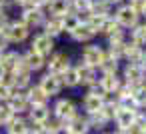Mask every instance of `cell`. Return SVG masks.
<instances>
[{
    "mask_svg": "<svg viewBox=\"0 0 146 134\" xmlns=\"http://www.w3.org/2000/svg\"><path fill=\"white\" fill-rule=\"evenodd\" d=\"M0 58H2V52H0Z\"/></svg>",
    "mask_w": 146,
    "mask_h": 134,
    "instance_id": "cell-50",
    "label": "cell"
},
{
    "mask_svg": "<svg viewBox=\"0 0 146 134\" xmlns=\"http://www.w3.org/2000/svg\"><path fill=\"white\" fill-rule=\"evenodd\" d=\"M90 14H96V16H108V14H110V4L106 2V0H92Z\"/></svg>",
    "mask_w": 146,
    "mask_h": 134,
    "instance_id": "cell-28",
    "label": "cell"
},
{
    "mask_svg": "<svg viewBox=\"0 0 146 134\" xmlns=\"http://www.w3.org/2000/svg\"><path fill=\"white\" fill-rule=\"evenodd\" d=\"M50 134H70V128H68V124H60V126H56Z\"/></svg>",
    "mask_w": 146,
    "mask_h": 134,
    "instance_id": "cell-39",
    "label": "cell"
},
{
    "mask_svg": "<svg viewBox=\"0 0 146 134\" xmlns=\"http://www.w3.org/2000/svg\"><path fill=\"white\" fill-rule=\"evenodd\" d=\"M100 70H102L104 74H116V72H118V60H114V58H110V56L106 54L104 60H102V64H100Z\"/></svg>",
    "mask_w": 146,
    "mask_h": 134,
    "instance_id": "cell-33",
    "label": "cell"
},
{
    "mask_svg": "<svg viewBox=\"0 0 146 134\" xmlns=\"http://www.w3.org/2000/svg\"><path fill=\"white\" fill-rule=\"evenodd\" d=\"M48 10L52 16L56 18H62L70 12V0H50L48 2Z\"/></svg>",
    "mask_w": 146,
    "mask_h": 134,
    "instance_id": "cell-19",
    "label": "cell"
},
{
    "mask_svg": "<svg viewBox=\"0 0 146 134\" xmlns=\"http://www.w3.org/2000/svg\"><path fill=\"white\" fill-rule=\"evenodd\" d=\"M8 44H10V42H8V38H6V36H4L2 32H0V52H4Z\"/></svg>",
    "mask_w": 146,
    "mask_h": 134,
    "instance_id": "cell-41",
    "label": "cell"
},
{
    "mask_svg": "<svg viewBox=\"0 0 146 134\" xmlns=\"http://www.w3.org/2000/svg\"><path fill=\"white\" fill-rule=\"evenodd\" d=\"M6 2H8V0H0V8H2V6H4Z\"/></svg>",
    "mask_w": 146,
    "mask_h": 134,
    "instance_id": "cell-47",
    "label": "cell"
},
{
    "mask_svg": "<svg viewBox=\"0 0 146 134\" xmlns=\"http://www.w3.org/2000/svg\"><path fill=\"white\" fill-rule=\"evenodd\" d=\"M38 86H40V90L50 98V96H54V94H58L60 90H62V80H60V76H56V74H44L42 78H40V82H38Z\"/></svg>",
    "mask_w": 146,
    "mask_h": 134,
    "instance_id": "cell-5",
    "label": "cell"
},
{
    "mask_svg": "<svg viewBox=\"0 0 146 134\" xmlns=\"http://www.w3.org/2000/svg\"><path fill=\"white\" fill-rule=\"evenodd\" d=\"M22 58H24V66H26L30 72H32V70H40V68L46 64V62H44V56H40V54L34 52V50H28Z\"/></svg>",
    "mask_w": 146,
    "mask_h": 134,
    "instance_id": "cell-21",
    "label": "cell"
},
{
    "mask_svg": "<svg viewBox=\"0 0 146 134\" xmlns=\"http://www.w3.org/2000/svg\"><path fill=\"white\" fill-rule=\"evenodd\" d=\"M104 56H106V52L100 46H94V44H90V46H86L82 50V62L86 66H90V68H100Z\"/></svg>",
    "mask_w": 146,
    "mask_h": 134,
    "instance_id": "cell-3",
    "label": "cell"
},
{
    "mask_svg": "<svg viewBox=\"0 0 146 134\" xmlns=\"http://www.w3.org/2000/svg\"><path fill=\"white\" fill-rule=\"evenodd\" d=\"M106 2H108V4L112 6V4H118V2H120V0H106Z\"/></svg>",
    "mask_w": 146,
    "mask_h": 134,
    "instance_id": "cell-46",
    "label": "cell"
},
{
    "mask_svg": "<svg viewBox=\"0 0 146 134\" xmlns=\"http://www.w3.org/2000/svg\"><path fill=\"white\" fill-rule=\"evenodd\" d=\"M130 42L136 44V46H140V48L146 44V24H136L132 28V40Z\"/></svg>",
    "mask_w": 146,
    "mask_h": 134,
    "instance_id": "cell-27",
    "label": "cell"
},
{
    "mask_svg": "<svg viewBox=\"0 0 146 134\" xmlns=\"http://www.w3.org/2000/svg\"><path fill=\"white\" fill-rule=\"evenodd\" d=\"M78 24H80V18H78L74 12H68L66 16H62V28H64L66 32H72Z\"/></svg>",
    "mask_w": 146,
    "mask_h": 134,
    "instance_id": "cell-32",
    "label": "cell"
},
{
    "mask_svg": "<svg viewBox=\"0 0 146 134\" xmlns=\"http://www.w3.org/2000/svg\"><path fill=\"white\" fill-rule=\"evenodd\" d=\"M142 54H144V50L140 48V46H136V44H132V42H126L124 44V58L128 60V64H138L140 62V58H142Z\"/></svg>",
    "mask_w": 146,
    "mask_h": 134,
    "instance_id": "cell-22",
    "label": "cell"
},
{
    "mask_svg": "<svg viewBox=\"0 0 146 134\" xmlns=\"http://www.w3.org/2000/svg\"><path fill=\"white\" fill-rule=\"evenodd\" d=\"M138 12L134 10V8H130V6H120L118 8V12H116V16H114V20L122 26V28H134L136 24H138Z\"/></svg>",
    "mask_w": 146,
    "mask_h": 134,
    "instance_id": "cell-4",
    "label": "cell"
},
{
    "mask_svg": "<svg viewBox=\"0 0 146 134\" xmlns=\"http://www.w3.org/2000/svg\"><path fill=\"white\" fill-rule=\"evenodd\" d=\"M68 128H70V134H88L90 132V126H88V120H86V114H76L70 122H68Z\"/></svg>",
    "mask_w": 146,
    "mask_h": 134,
    "instance_id": "cell-17",
    "label": "cell"
},
{
    "mask_svg": "<svg viewBox=\"0 0 146 134\" xmlns=\"http://www.w3.org/2000/svg\"><path fill=\"white\" fill-rule=\"evenodd\" d=\"M142 134H146V132H142Z\"/></svg>",
    "mask_w": 146,
    "mask_h": 134,
    "instance_id": "cell-51",
    "label": "cell"
},
{
    "mask_svg": "<svg viewBox=\"0 0 146 134\" xmlns=\"http://www.w3.org/2000/svg\"><path fill=\"white\" fill-rule=\"evenodd\" d=\"M10 22H8V18H6V14H2V12H0V32H2L6 26H8Z\"/></svg>",
    "mask_w": 146,
    "mask_h": 134,
    "instance_id": "cell-42",
    "label": "cell"
},
{
    "mask_svg": "<svg viewBox=\"0 0 146 134\" xmlns=\"http://www.w3.org/2000/svg\"><path fill=\"white\" fill-rule=\"evenodd\" d=\"M136 110H126V108H118L116 116H114V122L120 130H128L134 126V120H136Z\"/></svg>",
    "mask_w": 146,
    "mask_h": 134,
    "instance_id": "cell-10",
    "label": "cell"
},
{
    "mask_svg": "<svg viewBox=\"0 0 146 134\" xmlns=\"http://www.w3.org/2000/svg\"><path fill=\"white\" fill-rule=\"evenodd\" d=\"M144 4H146V0H132V4H128L130 8H134L138 14L142 12V8H144Z\"/></svg>",
    "mask_w": 146,
    "mask_h": 134,
    "instance_id": "cell-38",
    "label": "cell"
},
{
    "mask_svg": "<svg viewBox=\"0 0 146 134\" xmlns=\"http://www.w3.org/2000/svg\"><path fill=\"white\" fill-rule=\"evenodd\" d=\"M76 70H78L80 84H86V86H90V84L98 82V78H96V68H90V66H86L84 62H80V64L76 66Z\"/></svg>",
    "mask_w": 146,
    "mask_h": 134,
    "instance_id": "cell-15",
    "label": "cell"
},
{
    "mask_svg": "<svg viewBox=\"0 0 146 134\" xmlns=\"http://www.w3.org/2000/svg\"><path fill=\"white\" fill-rule=\"evenodd\" d=\"M134 100H136V106L142 110V108H146V82L144 84H140V86H134Z\"/></svg>",
    "mask_w": 146,
    "mask_h": 134,
    "instance_id": "cell-31",
    "label": "cell"
},
{
    "mask_svg": "<svg viewBox=\"0 0 146 134\" xmlns=\"http://www.w3.org/2000/svg\"><path fill=\"white\" fill-rule=\"evenodd\" d=\"M30 50L38 52L40 56H48V54L54 50V42H52V38L46 36V34H36L34 40H32V48H30Z\"/></svg>",
    "mask_w": 146,
    "mask_h": 134,
    "instance_id": "cell-8",
    "label": "cell"
},
{
    "mask_svg": "<svg viewBox=\"0 0 146 134\" xmlns=\"http://www.w3.org/2000/svg\"><path fill=\"white\" fill-rule=\"evenodd\" d=\"M12 94H14V88L8 82H0V102H8Z\"/></svg>",
    "mask_w": 146,
    "mask_h": 134,
    "instance_id": "cell-35",
    "label": "cell"
},
{
    "mask_svg": "<svg viewBox=\"0 0 146 134\" xmlns=\"http://www.w3.org/2000/svg\"><path fill=\"white\" fill-rule=\"evenodd\" d=\"M14 4L24 6V8H30V0H14ZM32 8H34V6H32Z\"/></svg>",
    "mask_w": 146,
    "mask_h": 134,
    "instance_id": "cell-43",
    "label": "cell"
},
{
    "mask_svg": "<svg viewBox=\"0 0 146 134\" xmlns=\"http://www.w3.org/2000/svg\"><path fill=\"white\" fill-rule=\"evenodd\" d=\"M120 30H122V26H120L114 18H110V16H106V18H104V24H102V28H100V32H104L108 38H110L112 34L120 32Z\"/></svg>",
    "mask_w": 146,
    "mask_h": 134,
    "instance_id": "cell-29",
    "label": "cell"
},
{
    "mask_svg": "<svg viewBox=\"0 0 146 134\" xmlns=\"http://www.w3.org/2000/svg\"><path fill=\"white\" fill-rule=\"evenodd\" d=\"M76 114H78L76 104H74L72 100H68V98H60V100L54 104V108H52V116H54L56 120H60L62 124H68Z\"/></svg>",
    "mask_w": 146,
    "mask_h": 134,
    "instance_id": "cell-1",
    "label": "cell"
},
{
    "mask_svg": "<svg viewBox=\"0 0 146 134\" xmlns=\"http://www.w3.org/2000/svg\"><path fill=\"white\" fill-rule=\"evenodd\" d=\"M102 134H112V132H102Z\"/></svg>",
    "mask_w": 146,
    "mask_h": 134,
    "instance_id": "cell-49",
    "label": "cell"
},
{
    "mask_svg": "<svg viewBox=\"0 0 146 134\" xmlns=\"http://www.w3.org/2000/svg\"><path fill=\"white\" fill-rule=\"evenodd\" d=\"M12 116H14V112L8 108V104L6 102H0V126H6L12 120Z\"/></svg>",
    "mask_w": 146,
    "mask_h": 134,
    "instance_id": "cell-34",
    "label": "cell"
},
{
    "mask_svg": "<svg viewBox=\"0 0 146 134\" xmlns=\"http://www.w3.org/2000/svg\"><path fill=\"white\" fill-rule=\"evenodd\" d=\"M22 22L28 26V28H32V26H40V24H44V14H42V10L40 8H24V14H22Z\"/></svg>",
    "mask_w": 146,
    "mask_h": 134,
    "instance_id": "cell-12",
    "label": "cell"
},
{
    "mask_svg": "<svg viewBox=\"0 0 146 134\" xmlns=\"http://www.w3.org/2000/svg\"><path fill=\"white\" fill-rule=\"evenodd\" d=\"M26 98L30 102V106H38V104H48V96L40 90V86H28L26 88Z\"/></svg>",
    "mask_w": 146,
    "mask_h": 134,
    "instance_id": "cell-18",
    "label": "cell"
},
{
    "mask_svg": "<svg viewBox=\"0 0 146 134\" xmlns=\"http://www.w3.org/2000/svg\"><path fill=\"white\" fill-rule=\"evenodd\" d=\"M100 84H102V88H104V92L106 94H114L118 88H120V78L116 76V74H102V78H100Z\"/></svg>",
    "mask_w": 146,
    "mask_h": 134,
    "instance_id": "cell-24",
    "label": "cell"
},
{
    "mask_svg": "<svg viewBox=\"0 0 146 134\" xmlns=\"http://www.w3.org/2000/svg\"><path fill=\"white\" fill-rule=\"evenodd\" d=\"M142 16H146V4H144V8H142V12H140Z\"/></svg>",
    "mask_w": 146,
    "mask_h": 134,
    "instance_id": "cell-48",
    "label": "cell"
},
{
    "mask_svg": "<svg viewBox=\"0 0 146 134\" xmlns=\"http://www.w3.org/2000/svg\"><path fill=\"white\" fill-rule=\"evenodd\" d=\"M28 32H30V28L20 20V22H10L4 30H2V34L8 38V42H22V40H26L28 38Z\"/></svg>",
    "mask_w": 146,
    "mask_h": 134,
    "instance_id": "cell-2",
    "label": "cell"
},
{
    "mask_svg": "<svg viewBox=\"0 0 146 134\" xmlns=\"http://www.w3.org/2000/svg\"><path fill=\"white\" fill-rule=\"evenodd\" d=\"M82 106H84L86 116H88V114H96V112L102 110V106H104V98L94 96V94H86L84 100H82Z\"/></svg>",
    "mask_w": 146,
    "mask_h": 134,
    "instance_id": "cell-14",
    "label": "cell"
},
{
    "mask_svg": "<svg viewBox=\"0 0 146 134\" xmlns=\"http://www.w3.org/2000/svg\"><path fill=\"white\" fill-rule=\"evenodd\" d=\"M8 84H10L14 90L24 92V88L30 86V72H28V70H24V72H12V78L8 80Z\"/></svg>",
    "mask_w": 146,
    "mask_h": 134,
    "instance_id": "cell-16",
    "label": "cell"
},
{
    "mask_svg": "<svg viewBox=\"0 0 146 134\" xmlns=\"http://www.w3.org/2000/svg\"><path fill=\"white\" fill-rule=\"evenodd\" d=\"M6 104H8V108L14 114H22V112H28L30 110V102L26 98V92H20V90H14V94L10 96V100Z\"/></svg>",
    "mask_w": 146,
    "mask_h": 134,
    "instance_id": "cell-7",
    "label": "cell"
},
{
    "mask_svg": "<svg viewBox=\"0 0 146 134\" xmlns=\"http://www.w3.org/2000/svg\"><path fill=\"white\" fill-rule=\"evenodd\" d=\"M112 134H130V132H128V130H120V128H116Z\"/></svg>",
    "mask_w": 146,
    "mask_h": 134,
    "instance_id": "cell-45",
    "label": "cell"
},
{
    "mask_svg": "<svg viewBox=\"0 0 146 134\" xmlns=\"http://www.w3.org/2000/svg\"><path fill=\"white\" fill-rule=\"evenodd\" d=\"M48 118H50V108H48V104L30 106V110H28V122H30V124H44Z\"/></svg>",
    "mask_w": 146,
    "mask_h": 134,
    "instance_id": "cell-11",
    "label": "cell"
},
{
    "mask_svg": "<svg viewBox=\"0 0 146 134\" xmlns=\"http://www.w3.org/2000/svg\"><path fill=\"white\" fill-rule=\"evenodd\" d=\"M88 94H94V96H100V98H104V96H106V92H104V88H102L100 80L88 86Z\"/></svg>",
    "mask_w": 146,
    "mask_h": 134,
    "instance_id": "cell-37",
    "label": "cell"
},
{
    "mask_svg": "<svg viewBox=\"0 0 146 134\" xmlns=\"http://www.w3.org/2000/svg\"><path fill=\"white\" fill-rule=\"evenodd\" d=\"M46 30H44V34L46 36H50V38H54V36H58L64 28H62V18H56V16H52L48 22H46V26H44Z\"/></svg>",
    "mask_w": 146,
    "mask_h": 134,
    "instance_id": "cell-26",
    "label": "cell"
},
{
    "mask_svg": "<svg viewBox=\"0 0 146 134\" xmlns=\"http://www.w3.org/2000/svg\"><path fill=\"white\" fill-rule=\"evenodd\" d=\"M124 82L130 86H140L144 84V70L138 64H128L124 68Z\"/></svg>",
    "mask_w": 146,
    "mask_h": 134,
    "instance_id": "cell-9",
    "label": "cell"
},
{
    "mask_svg": "<svg viewBox=\"0 0 146 134\" xmlns=\"http://www.w3.org/2000/svg\"><path fill=\"white\" fill-rule=\"evenodd\" d=\"M86 120H88L90 130H100V132H102V130L106 128V124H108V122L102 118V114H100V112H96V114H88V116H86Z\"/></svg>",
    "mask_w": 146,
    "mask_h": 134,
    "instance_id": "cell-30",
    "label": "cell"
},
{
    "mask_svg": "<svg viewBox=\"0 0 146 134\" xmlns=\"http://www.w3.org/2000/svg\"><path fill=\"white\" fill-rule=\"evenodd\" d=\"M28 130H30V124H28V120L22 118L20 114H14L12 120L6 124V132H8V134H26Z\"/></svg>",
    "mask_w": 146,
    "mask_h": 134,
    "instance_id": "cell-13",
    "label": "cell"
},
{
    "mask_svg": "<svg viewBox=\"0 0 146 134\" xmlns=\"http://www.w3.org/2000/svg\"><path fill=\"white\" fill-rule=\"evenodd\" d=\"M20 58H22V54H18V52H4L2 58H0V66H2L6 72H14L18 62H20Z\"/></svg>",
    "mask_w": 146,
    "mask_h": 134,
    "instance_id": "cell-23",
    "label": "cell"
},
{
    "mask_svg": "<svg viewBox=\"0 0 146 134\" xmlns=\"http://www.w3.org/2000/svg\"><path fill=\"white\" fill-rule=\"evenodd\" d=\"M60 80H62V84L64 86H68V88H74V86H78L80 84V78H78V70L74 68V66H70V68H66L62 74H60Z\"/></svg>",
    "mask_w": 146,
    "mask_h": 134,
    "instance_id": "cell-25",
    "label": "cell"
},
{
    "mask_svg": "<svg viewBox=\"0 0 146 134\" xmlns=\"http://www.w3.org/2000/svg\"><path fill=\"white\" fill-rule=\"evenodd\" d=\"M66 68H70V58H68V54L58 52V54H52V56H50V62H48V74L60 76Z\"/></svg>",
    "mask_w": 146,
    "mask_h": 134,
    "instance_id": "cell-6",
    "label": "cell"
},
{
    "mask_svg": "<svg viewBox=\"0 0 146 134\" xmlns=\"http://www.w3.org/2000/svg\"><path fill=\"white\" fill-rule=\"evenodd\" d=\"M4 76H6V70L0 66V82H4Z\"/></svg>",
    "mask_w": 146,
    "mask_h": 134,
    "instance_id": "cell-44",
    "label": "cell"
},
{
    "mask_svg": "<svg viewBox=\"0 0 146 134\" xmlns=\"http://www.w3.org/2000/svg\"><path fill=\"white\" fill-rule=\"evenodd\" d=\"M104 18L106 16H96V14H90V18H88V26L94 30V32H100V28H102V24H104Z\"/></svg>",
    "mask_w": 146,
    "mask_h": 134,
    "instance_id": "cell-36",
    "label": "cell"
},
{
    "mask_svg": "<svg viewBox=\"0 0 146 134\" xmlns=\"http://www.w3.org/2000/svg\"><path fill=\"white\" fill-rule=\"evenodd\" d=\"M48 2H50V0H30V6L42 8V6H48Z\"/></svg>",
    "mask_w": 146,
    "mask_h": 134,
    "instance_id": "cell-40",
    "label": "cell"
},
{
    "mask_svg": "<svg viewBox=\"0 0 146 134\" xmlns=\"http://www.w3.org/2000/svg\"><path fill=\"white\" fill-rule=\"evenodd\" d=\"M94 34H96V32H94V30H92L86 22H80V24H78V26L70 32V36H72L76 42H88Z\"/></svg>",
    "mask_w": 146,
    "mask_h": 134,
    "instance_id": "cell-20",
    "label": "cell"
}]
</instances>
